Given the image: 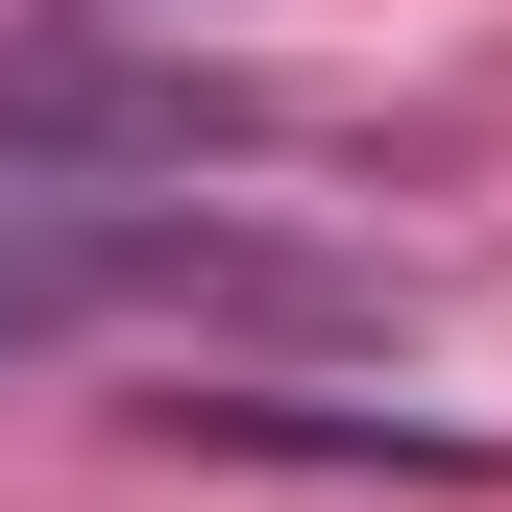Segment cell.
<instances>
[{
  "label": "cell",
  "instance_id": "cell-2",
  "mask_svg": "<svg viewBox=\"0 0 512 512\" xmlns=\"http://www.w3.org/2000/svg\"><path fill=\"white\" fill-rule=\"evenodd\" d=\"M98 293H122V220H0V366H25V342H74Z\"/></svg>",
  "mask_w": 512,
  "mask_h": 512
},
{
  "label": "cell",
  "instance_id": "cell-1",
  "mask_svg": "<svg viewBox=\"0 0 512 512\" xmlns=\"http://www.w3.org/2000/svg\"><path fill=\"white\" fill-rule=\"evenodd\" d=\"M220 147H293V98L171 74V49H98V25H25V49H0V220L98 196V171H220Z\"/></svg>",
  "mask_w": 512,
  "mask_h": 512
}]
</instances>
